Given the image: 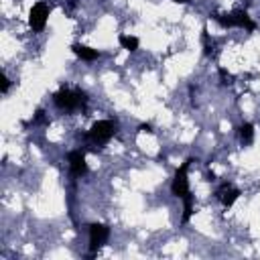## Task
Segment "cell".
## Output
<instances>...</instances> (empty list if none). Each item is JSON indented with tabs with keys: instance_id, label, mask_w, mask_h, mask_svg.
I'll return each mask as SVG.
<instances>
[{
	"instance_id": "cell-7",
	"label": "cell",
	"mask_w": 260,
	"mask_h": 260,
	"mask_svg": "<svg viewBox=\"0 0 260 260\" xmlns=\"http://www.w3.org/2000/svg\"><path fill=\"white\" fill-rule=\"evenodd\" d=\"M67 160H69V171L73 177H83L87 173V160H85L83 150H71Z\"/></svg>"
},
{
	"instance_id": "cell-11",
	"label": "cell",
	"mask_w": 260,
	"mask_h": 260,
	"mask_svg": "<svg viewBox=\"0 0 260 260\" xmlns=\"http://www.w3.org/2000/svg\"><path fill=\"white\" fill-rule=\"evenodd\" d=\"M193 215V195H185L183 197V217H181V223H187Z\"/></svg>"
},
{
	"instance_id": "cell-12",
	"label": "cell",
	"mask_w": 260,
	"mask_h": 260,
	"mask_svg": "<svg viewBox=\"0 0 260 260\" xmlns=\"http://www.w3.org/2000/svg\"><path fill=\"white\" fill-rule=\"evenodd\" d=\"M118 41H120V45H122L126 51H130V53H132V51H136V49H138V45H140V43H138V39H136V37H132V35H120V39H118Z\"/></svg>"
},
{
	"instance_id": "cell-16",
	"label": "cell",
	"mask_w": 260,
	"mask_h": 260,
	"mask_svg": "<svg viewBox=\"0 0 260 260\" xmlns=\"http://www.w3.org/2000/svg\"><path fill=\"white\" fill-rule=\"evenodd\" d=\"M138 130H140V132H152V126H150V124H140Z\"/></svg>"
},
{
	"instance_id": "cell-14",
	"label": "cell",
	"mask_w": 260,
	"mask_h": 260,
	"mask_svg": "<svg viewBox=\"0 0 260 260\" xmlns=\"http://www.w3.org/2000/svg\"><path fill=\"white\" fill-rule=\"evenodd\" d=\"M219 77H221V83H223V85H230V83L234 81V77H232L225 69H219Z\"/></svg>"
},
{
	"instance_id": "cell-17",
	"label": "cell",
	"mask_w": 260,
	"mask_h": 260,
	"mask_svg": "<svg viewBox=\"0 0 260 260\" xmlns=\"http://www.w3.org/2000/svg\"><path fill=\"white\" fill-rule=\"evenodd\" d=\"M175 2H187V0H175Z\"/></svg>"
},
{
	"instance_id": "cell-13",
	"label": "cell",
	"mask_w": 260,
	"mask_h": 260,
	"mask_svg": "<svg viewBox=\"0 0 260 260\" xmlns=\"http://www.w3.org/2000/svg\"><path fill=\"white\" fill-rule=\"evenodd\" d=\"M203 51H205V55H211V51H213V45L209 43V35H207V28H203Z\"/></svg>"
},
{
	"instance_id": "cell-5",
	"label": "cell",
	"mask_w": 260,
	"mask_h": 260,
	"mask_svg": "<svg viewBox=\"0 0 260 260\" xmlns=\"http://www.w3.org/2000/svg\"><path fill=\"white\" fill-rule=\"evenodd\" d=\"M193 162V158H187L177 171H175V177H173V183H171V193L179 199H183L185 195H189V181H187V169L189 165Z\"/></svg>"
},
{
	"instance_id": "cell-4",
	"label": "cell",
	"mask_w": 260,
	"mask_h": 260,
	"mask_svg": "<svg viewBox=\"0 0 260 260\" xmlns=\"http://www.w3.org/2000/svg\"><path fill=\"white\" fill-rule=\"evenodd\" d=\"M87 232H89V254L87 258L95 256L98 250L108 242L110 238V228L106 223H89L87 225Z\"/></svg>"
},
{
	"instance_id": "cell-10",
	"label": "cell",
	"mask_w": 260,
	"mask_h": 260,
	"mask_svg": "<svg viewBox=\"0 0 260 260\" xmlns=\"http://www.w3.org/2000/svg\"><path fill=\"white\" fill-rule=\"evenodd\" d=\"M238 138H240V142H242L244 146L252 144V140H254V124H250V122L240 124V126H238Z\"/></svg>"
},
{
	"instance_id": "cell-1",
	"label": "cell",
	"mask_w": 260,
	"mask_h": 260,
	"mask_svg": "<svg viewBox=\"0 0 260 260\" xmlns=\"http://www.w3.org/2000/svg\"><path fill=\"white\" fill-rule=\"evenodd\" d=\"M53 102L59 110L65 112H75V110H83L87 106V93L81 89H69V87H61L59 91L53 93Z\"/></svg>"
},
{
	"instance_id": "cell-6",
	"label": "cell",
	"mask_w": 260,
	"mask_h": 260,
	"mask_svg": "<svg viewBox=\"0 0 260 260\" xmlns=\"http://www.w3.org/2000/svg\"><path fill=\"white\" fill-rule=\"evenodd\" d=\"M49 12H51V8H49V4H45V2H37V4L30 8V12H28V24H30V28H32L35 32H41V30L47 26Z\"/></svg>"
},
{
	"instance_id": "cell-15",
	"label": "cell",
	"mask_w": 260,
	"mask_h": 260,
	"mask_svg": "<svg viewBox=\"0 0 260 260\" xmlns=\"http://www.w3.org/2000/svg\"><path fill=\"white\" fill-rule=\"evenodd\" d=\"M8 87H10V79H8V77H4V79H2V93H6V91H8Z\"/></svg>"
},
{
	"instance_id": "cell-9",
	"label": "cell",
	"mask_w": 260,
	"mask_h": 260,
	"mask_svg": "<svg viewBox=\"0 0 260 260\" xmlns=\"http://www.w3.org/2000/svg\"><path fill=\"white\" fill-rule=\"evenodd\" d=\"M71 51H73L79 59H83V61H93V59L100 57V51H98V49H91V47H85V45H79V43H73V45H71Z\"/></svg>"
},
{
	"instance_id": "cell-8",
	"label": "cell",
	"mask_w": 260,
	"mask_h": 260,
	"mask_svg": "<svg viewBox=\"0 0 260 260\" xmlns=\"http://www.w3.org/2000/svg\"><path fill=\"white\" fill-rule=\"evenodd\" d=\"M215 197L221 201V205H223V207H232V205L236 203V199L240 197V189L232 187L230 183H223V185L215 191Z\"/></svg>"
},
{
	"instance_id": "cell-3",
	"label": "cell",
	"mask_w": 260,
	"mask_h": 260,
	"mask_svg": "<svg viewBox=\"0 0 260 260\" xmlns=\"http://www.w3.org/2000/svg\"><path fill=\"white\" fill-rule=\"evenodd\" d=\"M213 20H217L223 28H248V30H254L256 28V22L248 16L246 10H238V12H232V14H221V12H213Z\"/></svg>"
},
{
	"instance_id": "cell-2",
	"label": "cell",
	"mask_w": 260,
	"mask_h": 260,
	"mask_svg": "<svg viewBox=\"0 0 260 260\" xmlns=\"http://www.w3.org/2000/svg\"><path fill=\"white\" fill-rule=\"evenodd\" d=\"M116 132H118V124H116L114 120H98V122H93L91 128L87 130L85 138H87V142H91V144H95V146H102V144H106Z\"/></svg>"
}]
</instances>
